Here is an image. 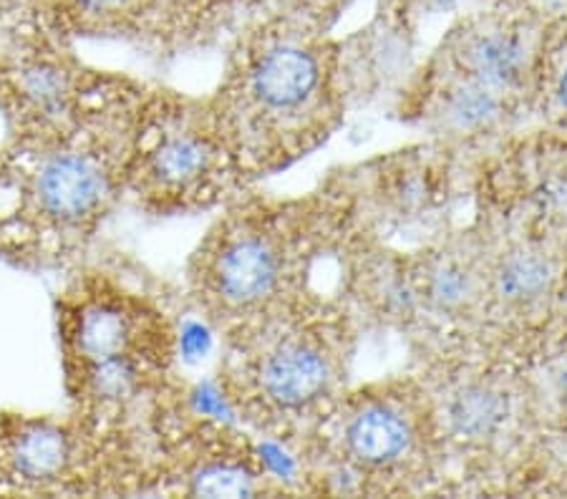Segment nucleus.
<instances>
[{
    "label": "nucleus",
    "instance_id": "nucleus-13",
    "mask_svg": "<svg viewBox=\"0 0 567 499\" xmlns=\"http://www.w3.org/2000/svg\"><path fill=\"white\" fill-rule=\"evenodd\" d=\"M464 79L505 94L525 79L527 49L517 31L487 29L472 33L462 45Z\"/></svg>",
    "mask_w": 567,
    "mask_h": 499
},
{
    "label": "nucleus",
    "instance_id": "nucleus-8",
    "mask_svg": "<svg viewBox=\"0 0 567 499\" xmlns=\"http://www.w3.org/2000/svg\"><path fill=\"white\" fill-rule=\"evenodd\" d=\"M102 71L81 63L45 25L0 45V124L6 139L56 134L84 114Z\"/></svg>",
    "mask_w": 567,
    "mask_h": 499
},
{
    "label": "nucleus",
    "instance_id": "nucleus-1",
    "mask_svg": "<svg viewBox=\"0 0 567 499\" xmlns=\"http://www.w3.org/2000/svg\"><path fill=\"white\" fill-rule=\"evenodd\" d=\"M146 86L96 79L84 114L56 134L0 147V258L16 268L73 270L126 197V165Z\"/></svg>",
    "mask_w": 567,
    "mask_h": 499
},
{
    "label": "nucleus",
    "instance_id": "nucleus-5",
    "mask_svg": "<svg viewBox=\"0 0 567 499\" xmlns=\"http://www.w3.org/2000/svg\"><path fill=\"white\" fill-rule=\"evenodd\" d=\"M152 492L134 429H99L73 412H0V497Z\"/></svg>",
    "mask_w": 567,
    "mask_h": 499
},
{
    "label": "nucleus",
    "instance_id": "nucleus-14",
    "mask_svg": "<svg viewBox=\"0 0 567 499\" xmlns=\"http://www.w3.org/2000/svg\"><path fill=\"white\" fill-rule=\"evenodd\" d=\"M553 266L545 252L533 248L512 250L489 272V290L502 305L525 308L537 303L553 285Z\"/></svg>",
    "mask_w": 567,
    "mask_h": 499
},
{
    "label": "nucleus",
    "instance_id": "nucleus-12",
    "mask_svg": "<svg viewBox=\"0 0 567 499\" xmlns=\"http://www.w3.org/2000/svg\"><path fill=\"white\" fill-rule=\"evenodd\" d=\"M509 412L512 402L505 386L484 376H470L454 384L442 404L444 426L466 441L497 437L505 429Z\"/></svg>",
    "mask_w": 567,
    "mask_h": 499
},
{
    "label": "nucleus",
    "instance_id": "nucleus-17",
    "mask_svg": "<svg viewBox=\"0 0 567 499\" xmlns=\"http://www.w3.org/2000/svg\"><path fill=\"white\" fill-rule=\"evenodd\" d=\"M557 98H560V104L567 108V66L560 74V79H557Z\"/></svg>",
    "mask_w": 567,
    "mask_h": 499
},
{
    "label": "nucleus",
    "instance_id": "nucleus-4",
    "mask_svg": "<svg viewBox=\"0 0 567 499\" xmlns=\"http://www.w3.org/2000/svg\"><path fill=\"white\" fill-rule=\"evenodd\" d=\"M225 335L219 384L245 422L286 434L323 408L338 378V356L308 308L286 298Z\"/></svg>",
    "mask_w": 567,
    "mask_h": 499
},
{
    "label": "nucleus",
    "instance_id": "nucleus-18",
    "mask_svg": "<svg viewBox=\"0 0 567 499\" xmlns=\"http://www.w3.org/2000/svg\"><path fill=\"white\" fill-rule=\"evenodd\" d=\"M557 384H560V392L567 398V356H565L563 366H560V374H557Z\"/></svg>",
    "mask_w": 567,
    "mask_h": 499
},
{
    "label": "nucleus",
    "instance_id": "nucleus-16",
    "mask_svg": "<svg viewBox=\"0 0 567 499\" xmlns=\"http://www.w3.org/2000/svg\"><path fill=\"white\" fill-rule=\"evenodd\" d=\"M43 25V0H0V39Z\"/></svg>",
    "mask_w": 567,
    "mask_h": 499
},
{
    "label": "nucleus",
    "instance_id": "nucleus-9",
    "mask_svg": "<svg viewBox=\"0 0 567 499\" xmlns=\"http://www.w3.org/2000/svg\"><path fill=\"white\" fill-rule=\"evenodd\" d=\"M152 492L187 497H255L268 475L240 434L209 422L164 426L159 465H150Z\"/></svg>",
    "mask_w": 567,
    "mask_h": 499
},
{
    "label": "nucleus",
    "instance_id": "nucleus-3",
    "mask_svg": "<svg viewBox=\"0 0 567 499\" xmlns=\"http://www.w3.org/2000/svg\"><path fill=\"white\" fill-rule=\"evenodd\" d=\"M323 53L268 25L233 53L209 106L245 177L278 169L323 134Z\"/></svg>",
    "mask_w": 567,
    "mask_h": 499
},
{
    "label": "nucleus",
    "instance_id": "nucleus-10",
    "mask_svg": "<svg viewBox=\"0 0 567 499\" xmlns=\"http://www.w3.org/2000/svg\"><path fill=\"white\" fill-rule=\"evenodd\" d=\"M162 0H43V25L71 39L132 41L157 35Z\"/></svg>",
    "mask_w": 567,
    "mask_h": 499
},
{
    "label": "nucleus",
    "instance_id": "nucleus-7",
    "mask_svg": "<svg viewBox=\"0 0 567 499\" xmlns=\"http://www.w3.org/2000/svg\"><path fill=\"white\" fill-rule=\"evenodd\" d=\"M298 266L296 212L240 202L219 217L189 262V293L223 333L286 301Z\"/></svg>",
    "mask_w": 567,
    "mask_h": 499
},
{
    "label": "nucleus",
    "instance_id": "nucleus-2",
    "mask_svg": "<svg viewBox=\"0 0 567 499\" xmlns=\"http://www.w3.org/2000/svg\"><path fill=\"white\" fill-rule=\"evenodd\" d=\"M56 335L69 412L99 429H132L136 408L167 388L175 331L114 272L69 278L56 298Z\"/></svg>",
    "mask_w": 567,
    "mask_h": 499
},
{
    "label": "nucleus",
    "instance_id": "nucleus-6",
    "mask_svg": "<svg viewBox=\"0 0 567 499\" xmlns=\"http://www.w3.org/2000/svg\"><path fill=\"white\" fill-rule=\"evenodd\" d=\"M245 179L209 98L146 89L126 165V197L136 207L154 215L207 210Z\"/></svg>",
    "mask_w": 567,
    "mask_h": 499
},
{
    "label": "nucleus",
    "instance_id": "nucleus-11",
    "mask_svg": "<svg viewBox=\"0 0 567 499\" xmlns=\"http://www.w3.org/2000/svg\"><path fill=\"white\" fill-rule=\"evenodd\" d=\"M419 439L414 416L399 404L373 398L353 408L343 424V449L363 469H389L404 461Z\"/></svg>",
    "mask_w": 567,
    "mask_h": 499
},
{
    "label": "nucleus",
    "instance_id": "nucleus-15",
    "mask_svg": "<svg viewBox=\"0 0 567 499\" xmlns=\"http://www.w3.org/2000/svg\"><path fill=\"white\" fill-rule=\"evenodd\" d=\"M424 288L429 301L436 303L439 308H454L462 305L464 298L472 293V276L466 272L462 262L439 260L436 266L429 270Z\"/></svg>",
    "mask_w": 567,
    "mask_h": 499
}]
</instances>
